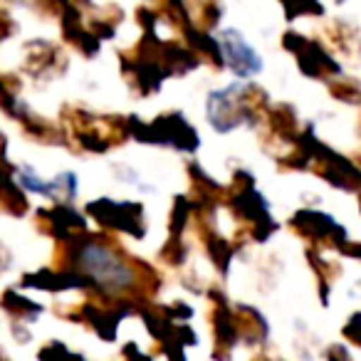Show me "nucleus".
<instances>
[{"label":"nucleus","mask_w":361,"mask_h":361,"mask_svg":"<svg viewBox=\"0 0 361 361\" xmlns=\"http://www.w3.org/2000/svg\"><path fill=\"white\" fill-rule=\"evenodd\" d=\"M221 47H223V57H226V65L235 72L238 77H252L262 70L260 55L252 50L250 45L245 42V37L240 35L238 30H223L221 35Z\"/></svg>","instance_id":"1"},{"label":"nucleus","mask_w":361,"mask_h":361,"mask_svg":"<svg viewBox=\"0 0 361 361\" xmlns=\"http://www.w3.org/2000/svg\"><path fill=\"white\" fill-rule=\"evenodd\" d=\"M85 267L97 277V280H102L109 287H121L131 280L129 270H126L111 252H106L104 247H87Z\"/></svg>","instance_id":"2"}]
</instances>
